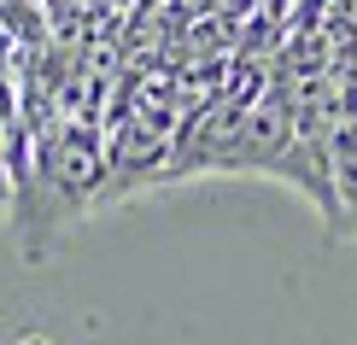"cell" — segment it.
I'll return each instance as SVG.
<instances>
[{"mask_svg": "<svg viewBox=\"0 0 357 345\" xmlns=\"http://www.w3.org/2000/svg\"><path fill=\"white\" fill-rule=\"evenodd\" d=\"M106 187V129L94 117H53L29 135V176L12 193L6 222H18L24 258H41L59 229L100 205Z\"/></svg>", "mask_w": 357, "mask_h": 345, "instance_id": "1", "label": "cell"}]
</instances>
